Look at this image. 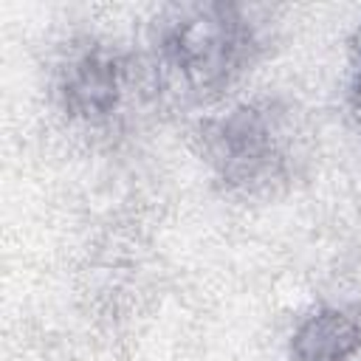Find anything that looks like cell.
I'll list each match as a JSON object with an SVG mask.
<instances>
[{"label": "cell", "mask_w": 361, "mask_h": 361, "mask_svg": "<svg viewBox=\"0 0 361 361\" xmlns=\"http://www.w3.org/2000/svg\"><path fill=\"white\" fill-rule=\"evenodd\" d=\"M124 62L107 45L90 42L68 54L56 73V93L68 116L82 121H104L121 102Z\"/></svg>", "instance_id": "cell-3"}, {"label": "cell", "mask_w": 361, "mask_h": 361, "mask_svg": "<svg viewBox=\"0 0 361 361\" xmlns=\"http://www.w3.org/2000/svg\"><path fill=\"white\" fill-rule=\"evenodd\" d=\"M350 99L361 104V25L350 39Z\"/></svg>", "instance_id": "cell-5"}, {"label": "cell", "mask_w": 361, "mask_h": 361, "mask_svg": "<svg viewBox=\"0 0 361 361\" xmlns=\"http://www.w3.org/2000/svg\"><path fill=\"white\" fill-rule=\"evenodd\" d=\"M203 155L228 189L259 192L285 180L290 169L293 130L274 102H251L212 118L200 130Z\"/></svg>", "instance_id": "cell-2"}, {"label": "cell", "mask_w": 361, "mask_h": 361, "mask_svg": "<svg viewBox=\"0 0 361 361\" xmlns=\"http://www.w3.org/2000/svg\"><path fill=\"white\" fill-rule=\"evenodd\" d=\"M361 350V324L336 307L310 313L293 333V361H350Z\"/></svg>", "instance_id": "cell-4"}, {"label": "cell", "mask_w": 361, "mask_h": 361, "mask_svg": "<svg viewBox=\"0 0 361 361\" xmlns=\"http://www.w3.org/2000/svg\"><path fill=\"white\" fill-rule=\"evenodd\" d=\"M259 42L240 6H172L155 25V56L172 87L192 99L226 90L254 59Z\"/></svg>", "instance_id": "cell-1"}]
</instances>
